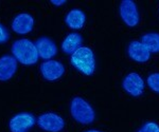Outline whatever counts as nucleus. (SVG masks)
I'll return each instance as SVG.
<instances>
[{
	"mask_svg": "<svg viewBox=\"0 0 159 132\" xmlns=\"http://www.w3.org/2000/svg\"><path fill=\"white\" fill-rule=\"evenodd\" d=\"M11 50L15 59L25 66L35 65L39 57L35 44L25 38L13 42Z\"/></svg>",
	"mask_w": 159,
	"mask_h": 132,
	"instance_id": "nucleus-1",
	"label": "nucleus"
},
{
	"mask_svg": "<svg viewBox=\"0 0 159 132\" xmlns=\"http://www.w3.org/2000/svg\"><path fill=\"white\" fill-rule=\"evenodd\" d=\"M71 65L83 74L90 76L96 70V58L91 49L87 47L80 48L71 55Z\"/></svg>",
	"mask_w": 159,
	"mask_h": 132,
	"instance_id": "nucleus-2",
	"label": "nucleus"
},
{
	"mask_svg": "<svg viewBox=\"0 0 159 132\" xmlns=\"http://www.w3.org/2000/svg\"><path fill=\"white\" fill-rule=\"evenodd\" d=\"M70 113L74 121H76L82 125H89V124L93 123L94 118H96L93 108L84 98L80 97V96H76L71 100Z\"/></svg>",
	"mask_w": 159,
	"mask_h": 132,
	"instance_id": "nucleus-3",
	"label": "nucleus"
},
{
	"mask_svg": "<svg viewBox=\"0 0 159 132\" xmlns=\"http://www.w3.org/2000/svg\"><path fill=\"white\" fill-rule=\"evenodd\" d=\"M35 117L29 112H20L10 120L9 128L11 132H28L35 125Z\"/></svg>",
	"mask_w": 159,
	"mask_h": 132,
	"instance_id": "nucleus-4",
	"label": "nucleus"
},
{
	"mask_svg": "<svg viewBox=\"0 0 159 132\" xmlns=\"http://www.w3.org/2000/svg\"><path fill=\"white\" fill-rule=\"evenodd\" d=\"M120 16L124 23L130 28L139 23V12L137 6L132 0H123L120 3Z\"/></svg>",
	"mask_w": 159,
	"mask_h": 132,
	"instance_id": "nucleus-5",
	"label": "nucleus"
},
{
	"mask_svg": "<svg viewBox=\"0 0 159 132\" xmlns=\"http://www.w3.org/2000/svg\"><path fill=\"white\" fill-rule=\"evenodd\" d=\"M37 124L43 130L49 132H58L65 127V121L60 115L52 112L43 113L38 117Z\"/></svg>",
	"mask_w": 159,
	"mask_h": 132,
	"instance_id": "nucleus-6",
	"label": "nucleus"
},
{
	"mask_svg": "<svg viewBox=\"0 0 159 132\" xmlns=\"http://www.w3.org/2000/svg\"><path fill=\"white\" fill-rule=\"evenodd\" d=\"M40 73L46 80L54 82L61 78L65 73V67L58 60H48L40 65Z\"/></svg>",
	"mask_w": 159,
	"mask_h": 132,
	"instance_id": "nucleus-7",
	"label": "nucleus"
},
{
	"mask_svg": "<svg viewBox=\"0 0 159 132\" xmlns=\"http://www.w3.org/2000/svg\"><path fill=\"white\" fill-rule=\"evenodd\" d=\"M122 87L132 96H140L144 91V82L138 73H129L123 79Z\"/></svg>",
	"mask_w": 159,
	"mask_h": 132,
	"instance_id": "nucleus-8",
	"label": "nucleus"
},
{
	"mask_svg": "<svg viewBox=\"0 0 159 132\" xmlns=\"http://www.w3.org/2000/svg\"><path fill=\"white\" fill-rule=\"evenodd\" d=\"M34 18L28 13H20L12 21V30L17 34H28L33 30Z\"/></svg>",
	"mask_w": 159,
	"mask_h": 132,
	"instance_id": "nucleus-9",
	"label": "nucleus"
},
{
	"mask_svg": "<svg viewBox=\"0 0 159 132\" xmlns=\"http://www.w3.org/2000/svg\"><path fill=\"white\" fill-rule=\"evenodd\" d=\"M17 60L11 55H4L0 58V80L7 82L16 73Z\"/></svg>",
	"mask_w": 159,
	"mask_h": 132,
	"instance_id": "nucleus-10",
	"label": "nucleus"
},
{
	"mask_svg": "<svg viewBox=\"0 0 159 132\" xmlns=\"http://www.w3.org/2000/svg\"><path fill=\"white\" fill-rule=\"evenodd\" d=\"M129 56L133 60L140 63L147 62L150 59L151 53L141 41H132L127 49Z\"/></svg>",
	"mask_w": 159,
	"mask_h": 132,
	"instance_id": "nucleus-11",
	"label": "nucleus"
},
{
	"mask_svg": "<svg viewBox=\"0 0 159 132\" xmlns=\"http://www.w3.org/2000/svg\"><path fill=\"white\" fill-rule=\"evenodd\" d=\"M38 51V55L43 58V59H48L54 57L57 53V48L54 42L48 37H40L37 39L36 44H35Z\"/></svg>",
	"mask_w": 159,
	"mask_h": 132,
	"instance_id": "nucleus-12",
	"label": "nucleus"
},
{
	"mask_svg": "<svg viewBox=\"0 0 159 132\" xmlns=\"http://www.w3.org/2000/svg\"><path fill=\"white\" fill-rule=\"evenodd\" d=\"M82 44H83V38L81 35L79 33H71L64 39L61 44V49L64 53L72 55L75 51L82 48Z\"/></svg>",
	"mask_w": 159,
	"mask_h": 132,
	"instance_id": "nucleus-13",
	"label": "nucleus"
},
{
	"mask_svg": "<svg viewBox=\"0 0 159 132\" xmlns=\"http://www.w3.org/2000/svg\"><path fill=\"white\" fill-rule=\"evenodd\" d=\"M86 21V16L81 10L74 9L66 15L65 22L70 29L72 30H80L84 27Z\"/></svg>",
	"mask_w": 159,
	"mask_h": 132,
	"instance_id": "nucleus-14",
	"label": "nucleus"
},
{
	"mask_svg": "<svg viewBox=\"0 0 159 132\" xmlns=\"http://www.w3.org/2000/svg\"><path fill=\"white\" fill-rule=\"evenodd\" d=\"M141 42L150 51V53L159 52V34L158 33H148L143 35Z\"/></svg>",
	"mask_w": 159,
	"mask_h": 132,
	"instance_id": "nucleus-15",
	"label": "nucleus"
},
{
	"mask_svg": "<svg viewBox=\"0 0 159 132\" xmlns=\"http://www.w3.org/2000/svg\"><path fill=\"white\" fill-rule=\"evenodd\" d=\"M148 86L153 91L159 93V73H153L148 77L147 79Z\"/></svg>",
	"mask_w": 159,
	"mask_h": 132,
	"instance_id": "nucleus-16",
	"label": "nucleus"
},
{
	"mask_svg": "<svg viewBox=\"0 0 159 132\" xmlns=\"http://www.w3.org/2000/svg\"><path fill=\"white\" fill-rule=\"evenodd\" d=\"M137 132H159V126L155 123H147L144 124Z\"/></svg>",
	"mask_w": 159,
	"mask_h": 132,
	"instance_id": "nucleus-17",
	"label": "nucleus"
},
{
	"mask_svg": "<svg viewBox=\"0 0 159 132\" xmlns=\"http://www.w3.org/2000/svg\"><path fill=\"white\" fill-rule=\"evenodd\" d=\"M10 38V34L9 32L6 30V28L3 27L1 23H0V44H4L9 40Z\"/></svg>",
	"mask_w": 159,
	"mask_h": 132,
	"instance_id": "nucleus-18",
	"label": "nucleus"
},
{
	"mask_svg": "<svg viewBox=\"0 0 159 132\" xmlns=\"http://www.w3.org/2000/svg\"><path fill=\"white\" fill-rule=\"evenodd\" d=\"M51 3L54 4V6H63V4L66 3V0H58V1H56V0H51Z\"/></svg>",
	"mask_w": 159,
	"mask_h": 132,
	"instance_id": "nucleus-19",
	"label": "nucleus"
},
{
	"mask_svg": "<svg viewBox=\"0 0 159 132\" xmlns=\"http://www.w3.org/2000/svg\"><path fill=\"white\" fill-rule=\"evenodd\" d=\"M86 132H101V131H98V130H88Z\"/></svg>",
	"mask_w": 159,
	"mask_h": 132,
	"instance_id": "nucleus-20",
	"label": "nucleus"
}]
</instances>
